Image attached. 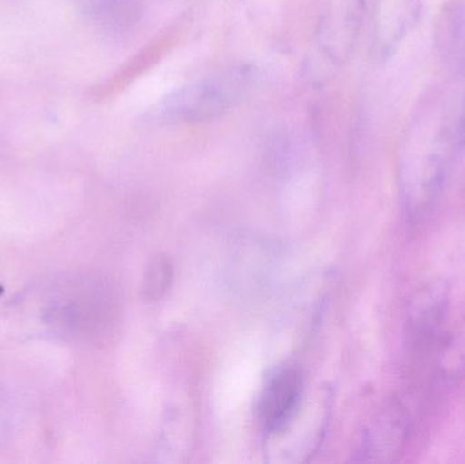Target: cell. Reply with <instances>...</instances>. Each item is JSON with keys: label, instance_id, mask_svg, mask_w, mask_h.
<instances>
[{"label": "cell", "instance_id": "8fae6325", "mask_svg": "<svg viewBox=\"0 0 465 464\" xmlns=\"http://www.w3.org/2000/svg\"><path fill=\"white\" fill-rule=\"evenodd\" d=\"M455 136L458 146L465 149V103L463 109H461L460 117L458 120V125L455 127Z\"/></svg>", "mask_w": 465, "mask_h": 464}, {"label": "cell", "instance_id": "52a82bcc", "mask_svg": "<svg viewBox=\"0 0 465 464\" xmlns=\"http://www.w3.org/2000/svg\"><path fill=\"white\" fill-rule=\"evenodd\" d=\"M434 383L458 386L465 378V315L450 319L441 340L425 362Z\"/></svg>", "mask_w": 465, "mask_h": 464}, {"label": "cell", "instance_id": "6da1fadb", "mask_svg": "<svg viewBox=\"0 0 465 464\" xmlns=\"http://www.w3.org/2000/svg\"><path fill=\"white\" fill-rule=\"evenodd\" d=\"M259 79L253 65H232L169 93L157 104L153 114L165 124L213 122L248 97Z\"/></svg>", "mask_w": 465, "mask_h": 464}, {"label": "cell", "instance_id": "8992f818", "mask_svg": "<svg viewBox=\"0 0 465 464\" xmlns=\"http://www.w3.org/2000/svg\"><path fill=\"white\" fill-rule=\"evenodd\" d=\"M302 391V375L297 368H279L271 376L259 405V419L264 430L276 435L286 429L295 416Z\"/></svg>", "mask_w": 465, "mask_h": 464}, {"label": "cell", "instance_id": "3957f363", "mask_svg": "<svg viewBox=\"0 0 465 464\" xmlns=\"http://www.w3.org/2000/svg\"><path fill=\"white\" fill-rule=\"evenodd\" d=\"M450 319V288L447 282L433 281L415 294L406 329L407 346L415 361L425 364Z\"/></svg>", "mask_w": 465, "mask_h": 464}, {"label": "cell", "instance_id": "7a4b0ae2", "mask_svg": "<svg viewBox=\"0 0 465 464\" xmlns=\"http://www.w3.org/2000/svg\"><path fill=\"white\" fill-rule=\"evenodd\" d=\"M458 146L455 130L442 128L422 147H415L401 165V193L411 220L420 221L433 210L444 191L453 150Z\"/></svg>", "mask_w": 465, "mask_h": 464}, {"label": "cell", "instance_id": "9c48e42d", "mask_svg": "<svg viewBox=\"0 0 465 464\" xmlns=\"http://www.w3.org/2000/svg\"><path fill=\"white\" fill-rule=\"evenodd\" d=\"M172 281V267L163 258H157L147 270L144 291L150 299H160Z\"/></svg>", "mask_w": 465, "mask_h": 464}, {"label": "cell", "instance_id": "30bf717a", "mask_svg": "<svg viewBox=\"0 0 465 464\" xmlns=\"http://www.w3.org/2000/svg\"><path fill=\"white\" fill-rule=\"evenodd\" d=\"M81 2L87 10L98 15L119 18L123 13H127L133 7L134 0H81Z\"/></svg>", "mask_w": 465, "mask_h": 464}, {"label": "cell", "instance_id": "277c9868", "mask_svg": "<svg viewBox=\"0 0 465 464\" xmlns=\"http://www.w3.org/2000/svg\"><path fill=\"white\" fill-rule=\"evenodd\" d=\"M366 0H344L320 26L317 54L335 68L343 64L360 37L365 16Z\"/></svg>", "mask_w": 465, "mask_h": 464}, {"label": "cell", "instance_id": "ba28073f", "mask_svg": "<svg viewBox=\"0 0 465 464\" xmlns=\"http://www.w3.org/2000/svg\"><path fill=\"white\" fill-rule=\"evenodd\" d=\"M441 46L448 52H460L465 59V3L461 0L450 3L445 8L439 33Z\"/></svg>", "mask_w": 465, "mask_h": 464}, {"label": "cell", "instance_id": "5b68a950", "mask_svg": "<svg viewBox=\"0 0 465 464\" xmlns=\"http://www.w3.org/2000/svg\"><path fill=\"white\" fill-rule=\"evenodd\" d=\"M411 433L409 411L401 403H388L369 425L362 455L369 462H395L403 454Z\"/></svg>", "mask_w": 465, "mask_h": 464}]
</instances>
